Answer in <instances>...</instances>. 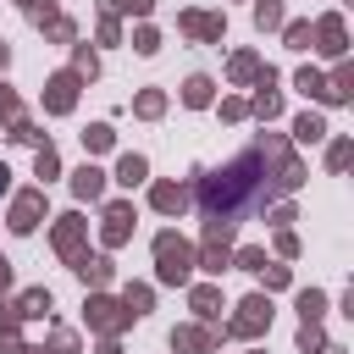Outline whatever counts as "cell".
Returning <instances> with one entry per match:
<instances>
[{"instance_id":"obj_37","label":"cell","mask_w":354,"mask_h":354,"mask_svg":"<svg viewBox=\"0 0 354 354\" xmlns=\"http://www.w3.org/2000/svg\"><path fill=\"white\" fill-rule=\"evenodd\" d=\"M6 282H11V260L0 254V288H6Z\"/></svg>"},{"instance_id":"obj_8","label":"cell","mask_w":354,"mask_h":354,"mask_svg":"<svg viewBox=\"0 0 354 354\" xmlns=\"http://www.w3.org/2000/svg\"><path fill=\"white\" fill-rule=\"evenodd\" d=\"M133 232V205H111L105 210V243H122Z\"/></svg>"},{"instance_id":"obj_11","label":"cell","mask_w":354,"mask_h":354,"mask_svg":"<svg viewBox=\"0 0 354 354\" xmlns=\"http://www.w3.org/2000/svg\"><path fill=\"white\" fill-rule=\"evenodd\" d=\"M88 321H94V326H105V332H111V326H122V321H127V310H122V315H116V304H111V299H88Z\"/></svg>"},{"instance_id":"obj_7","label":"cell","mask_w":354,"mask_h":354,"mask_svg":"<svg viewBox=\"0 0 354 354\" xmlns=\"http://www.w3.org/2000/svg\"><path fill=\"white\" fill-rule=\"evenodd\" d=\"M315 39H321V55H343L348 44H343V22L337 17H321L315 22Z\"/></svg>"},{"instance_id":"obj_30","label":"cell","mask_w":354,"mask_h":354,"mask_svg":"<svg viewBox=\"0 0 354 354\" xmlns=\"http://www.w3.org/2000/svg\"><path fill=\"white\" fill-rule=\"evenodd\" d=\"M260 277H266V288H288V266H260Z\"/></svg>"},{"instance_id":"obj_25","label":"cell","mask_w":354,"mask_h":354,"mask_svg":"<svg viewBox=\"0 0 354 354\" xmlns=\"http://www.w3.org/2000/svg\"><path fill=\"white\" fill-rule=\"evenodd\" d=\"M205 271H227V243L210 238V249H205Z\"/></svg>"},{"instance_id":"obj_22","label":"cell","mask_w":354,"mask_h":354,"mask_svg":"<svg viewBox=\"0 0 354 354\" xmlns=\"http://www.w3.org/2000/svg\"><path fill=\"white\" fill-rule=\"evenodd\" d=\"M183 100H188V105H210V77H188Z\"/></svg>"},{"instance_id":"obj_14","label":"cell","mask_w":354,"mask_h":354,"mask_svg":"<svg viewBox=\"0 0 354 354\" xmlns=\"http://www.w3.org/2000/svg\"><path fill=\"white\" fill-rule=\"evenodd\" d=\"M77 232H83V221H77V216H61V227H55V249H61V254H77Z\"/></svg>"},{"instance_id":"obj_17","label":"cell","mask_w":354,"mask_h":354,"mask_svg":"<svg viewBox=\"0 0 354 354\" xmlns=\"http://www.w3.org/2000/svg\"><path fill=\"white\" fill-rule=\"evenodd\" d=\"M299 315H304V321H321V315H326V293H321V288H304V293H299Z\"/></svg>"},{"instance_id":"obj_23","label":"cell","mask_w":354,"mask_h":354,"mask_svg":"<svg viewBox=\"0 0 354 354\" xmlns=\"http://www.w3.org/2000/svg\"><path fill=\"white\" fill-rule=\"evenodd\" d=\"M254 22H260V28H277V22H282V6H277V0H260V6H254Z\"/></svg>"},{"instance_id":"obj_32","label":"cell","mask_w":354,"mask_h":354,"mask_svg":"<svg viewBox=\"0 0 354 354\" xmlns=\"http://www.w3.org/2000/svg\"><path fill=\"white\" fill-rule=\"evenodd\" d=\"M288 44L304 50V44H310V22H293V28H288Z\"/></svg>"},{"instance_id":"obj_27","label":"cell","mask_w":354,"mask_h":354,"mask_svg":"<svg viewBox=\"0 0 354 354\" xmlns=\"http://www.w3.org/2000/svg\"><path fill=\"white\" fill-rule=\"evenodd\" d=\"M254 72H260V61H254V55H232V77H238V83H243V77H254Z\"/></svg>"},{"instance_id":"obj_9","label":"cell","mask_w":354,"mask_h":354,"mask_svg":"<svg viewBox=\"0 0 354 354\" xmlns=\"http://www.w3.org/2000/svg\"><path fill=\"white\" fill-rule=\"evenodd\" d=\"M11 310H17L22 321H39V315H50V293H44V288H33V293H22Z\"/></svg>"},{"instance_id":"obj_15","label":"cell","mask_w":354,"mask_h":354,"mask_svg":"<svg viewBox=\"0 0 354 354\" xmlns=\"http://www.w3.org/2000/svg\"><path fill=\"white\" fill-rule=\"evenodd\" d=\"M77 277H83V282H111V260H105V254H94V260L77 254Z\"/></svg>"},{"instance_id":"obj_34","label":"cell","mask_w":354,"mask_h":354,"mask_svg":"<svg viewBox=\"0 0 354 354\" xmlns=\"http://www.w3.org/2000/svg\"><path fill=\"white\" fill-rule=\"evenodd\" d=\"M238 266H243V271H260V266H266V254H260V249H243V254H238Z\"/></svg>"},{"instance_id":"obj_33","label":"cell","mask_w":354,"mask_h":354,"mask_svg":"<svg viewBox=\"0 0 354 354\" xmlns=\"http://www.w3.org/2000/svg\"><path fill=\"white\" fill-rule=\"evenodd\" d=\"M133 44H138V50H144V55H155V50H160V39H155V33H149V28H138V39H133Z\"/></svg>"},{"instance_id":"obj_29","label":"cell","mask_w":354,"mask_h":354,"mask_svg":"<svg viewBox=\"0 0 354 354\" xmlns=\"http://www.w3.org/2000/svg\"><path fill=\"white\" fill-rule=\"evenodd\" d=\"M326 160H332V171H343V166H348V138H337V144L326 149Z\"/></svg>"},{"instance_id":"obj_19","label":"cell","mask_w":354,"mask_h":354,"mask_svg":"<svg viewBox=\"0 0 354 354\" xmlns=\"http://www.w3.org/2000/svg\"><path fill=\"white\" fill-rule=\"evenodd\" d=\"M293 133H299V138H304V144H315V138H326V122H321V116H315V111H304V116H299V122H293Z\"/></svg>"},{"instance_id":"obj_18","label":"cell","mask_w":354,"mask_h":354,"mask_svg":"<svg viewBox=\"0 0 354 354\" xmlns=\"http://www.w3.org/2000/svg\"><path fill=\"white\" fill-rule=\"evenodd\" d=\"M171 343H177V348H210L216 337H210L205 326H177V332H171Z\"/></svg>"},{"instance_id":"obj_13","label":"cell","mask_w":354,"mask_h":354,"mask_svg":"<svg viewBox=\"0 0 354 354\" xmlns=\"http://www.w3.org/2000/svg\"><path fill=\"white\" fill-rule=\"evenodd\" d=\"M183 205H188V188H177V183H160V188H155V210L171 216V210H183Z\"/></svg>"},{"instance_id":"obj_35","label":"cell","mask_w":354,"mask_h":354,"mask_svg":"<svg viewBox=\"0 0 354 354\" xmlns=\"http://www.w3.org/2000/svg\"><path fill=\"white\" fill-rule=\"evenodd\" d=\"M0 116H11V122H17V94H11L6 83H0Z\"/></svg>"},{"instance_id":"obj_12","label":"cell","mask_w":354,"mask_h":354,"mask_svg":"<svg viewBox=\"0 0 354 354\" xmlns=\"http://www.w3.org/2000/svg\"><path fill=\"white\" fill-rule=\"evenodd\" d=\"M183 28H188V33H199V39H221V28H227V22H221V17H199V11H188V17H183Z\"/></svg>"},{"instance_id":"obj_36","label":"cell","mask_w":354,"mask_h":354,"mask_svg":"<svg viewBox=\"0 0 354 354\" xmlns=\"http://www.w3.org/2000/svg\"><path fill=\"white\" fill-rule=\"evenodd\" d=\"M149 6L155 0H122V11H138V17H149Z\"/></svg>"},{"instance_id":"obj_3","label":"cell","mask_w":354,"mask_h":354,"mask_svg":"<svg viewBox=\"0 0 354 354\" xmlns=\"http://www.w3.org/2000/svg\"><path fill=\"white\" fill-rule=\"evenodd\" d=\"M266 326H271V299H266V293H249V299L238 304V315H232V332H238V337H260Z\"/></svg>"},{"instance_id":"obj_38","label":"cell","mask_w":354,"mask_h":354,"mask_svg":"<svg viewBox=\"0 0 354 354\" xmlns=\"http://www.w3.org/2000/svg\"><path fill=\"white\" fill-rule=\"evenodd\" d=\"M6 177H11V171H6V166H0V194H6Z\"/></svg>"},{"instance_id":"obj_4","label":"cell","mask_w":354,"mask_h":354,"mask_svg":"<svg viewBox=\"0 0 354 354\" xmlns=\"http://www.w3.org/2000/svg\"><path fill=\"white\" fill-rule=\"evenodd\" d=\"M39 216H44V188L17 194V205H11V227H17V232H33V227H39Z\"/></svg>"},{"instance_id":"obj_10","label":"cell","mask_w":354,"mask_h":354,"mask_svg":"<svg viewBox=\"0 0 354 354\" xmlns=\"http://www.w3.org/2000/svg\"><path fill=\"white\" fill-rule=\"evenodd\" d=\"M149 177V166H144V155H122L116 160V183H127V188H138Z\"/></svg>"},{"instance_id":"obj_26","label":"cell","mask_w":354,"mask_h":354,"mask_svg":"<svg viewBox=\"0 0 354 354\" xmlns=\"http://www.w3.org/2000/svg\"><path fill=\"white\" fill-rule=\"evenodd\" d=\"M122 304H127V315H144V310H149V288H127Z\"/></svg>"},{"instance_id":"obj_20","label":"cell","mask_w":354,"mask_h":354,"mask_svg":"<svg viewBox=\"0 0 354 354\" xmlns=\"http://www.w3.org/2000/svg\"><path fill=\"white\" fill-rule=\"evenodd\" d=\"M299 88H304V94H315V100H332V83H326L321 72H310V66L299 72Z\"/></svg>"},{"instance_id":"obj_2","label":"cell","mask_w":354,"mask_h":354,"mask_svg":"<svg viewBox=\"0 0 354 354\" xmlns=\"http://www.w3.org/2000/svg\"><path fill=\"white\" fill-rule=\"evenodd\" d=\"M155 260H160V282H188V271H194V249L177 232L155 238Z\"/></svg>"},{"instance_id":"obj_5","label":"cell","mask_w":354,"mask_h":354,"mask_svg":"<svg viewBox=\"0 0 354 354\" xmlns=\"http://www.w3.org/2000/svg\"><path fill=\"white\" fill-rule=\"evenodd\" d=\"M72 100H77V77H72V72H55L50 88H44V111L61 116V111H72Z\"/></svg>"},{"instance_id":"obj_21","label":"cell","mask_w":354,"mask_h":354,"mask_svg":"<svg viewBox=\"0 0 354 354\" xmlns=\"http://www.w3.org/2000/svg\"><path fill=\"white\" fill-rule=\"evenodd\" d=\"M33 171H39V177H44V183H50V177H55V171H61V155H55V149H50V144H39V155H33Z\"/></svg>"},{"instance_id":"obj_6","label":"cell","mask_w":354,"mask_h":354,"mask_svg":"<svg viewBox=\"0 0 354 354\" xmlns=\"http://www.w3.org/2000/svg\"><path fill=\"white\" fill-rule=\"evenodd\" d=\"M72 188H77V199H100V194H105V171L83 160V166L72 171Z\"/></svg>"},{"instance_id":"obj_39","label":"cell","mask_w":354,"mask_h":354,"mask_svg":"<svg viewBox=\"0 0 354 354\" xmlns=\"http://www.w3.org/2000/svg\"><path fill=\"white\" fill-rule=\"evenodd\" d=\"M0 66H6V44H0Z\"/></svg>"},{"instance_id":"obj_16","label":"cell","mask_w":354,"mask_h":354,"mask_svg":"<svg viewBox=\"0 0 354 354\" xmlns=\"http://www.w3.org/2000/svg\"><path fill=\"white\" fill-rule=\"evenodd\" d=\"M194 310H199V321H216L221 315V293L216 288H194Z\"/></svg>"},{"instance_id":"obj_31","label":"cell","mask_w":354,"mask_h":354,"mask_svg":"<svg viewBox=\"0 0 354 354\" xmlns=\"http://www.w3.org/2000/svg\"><path fill=\"white\" fill-rule=\"evenodd\" d=\"M299 343H304V348H326V337H321V326H315V321H304V332H299Z\"/></svg>"},{"instance_id":"obj_28","label":"cell","mask_w":354,"mask_h":354,"mask_svg":"<svg viewBox=\"0 0 354 354\" xmlns=\"http://www.w3.org/2000/svg\"><path fill=\"white\" fill-rule=\"evenodd\" d=\"M160 105H166V100H160L155 88H144V94H138V116H160Z\"/></svg>"},{"instance_id":"obj_1","label":"cell","mask_w":354,"mask_h":354,"mask_svg":"<svg viewBox=\"0 0 354 354\" xmlns=\"http://www.w3.org/2000/svg\"><path fill=\"white\" fill-rule=\"evenodd\" d=\"M254 171H260V149H249V155H238L227 171L205 177V183H199L205 221H232V227H238V210L266 199V188H260V177H254Z\"/></svg>"},{"instance_id":"obj_24","label":"cell","mask_w":354,"mask_h":354,"mask_svg":"<svg viewBox=\"0 0 354 354\" xmlns=\"http://www.w3.org/2000/svg\"><path fill=\"white\" fill-rule=\"evenodd\" d=\"M83 149H111V127H105V122H94V127L83 133Z\"/></svg>"}]
</instances>
